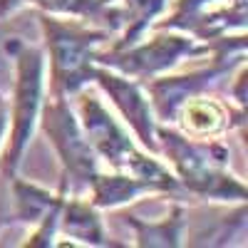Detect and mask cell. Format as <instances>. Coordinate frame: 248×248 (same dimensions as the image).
Listing matches in <instances>:
<instances>
[{"label":"cell","instance_id":"obj_1","mask_svg":"<svg viewBox=\"0 0 248 248\" xmlns=\"http://www.w3.org/2000/svg\"><path fill=\"white\" fill-rule=\"evenodd\" d=\"M156 147L184 194L221 203H246V184L229 169L231 152L218 139L189 137L171 124H156Z\"/></svg>","mask_w":248,"mask_h":248},{"label":"cell","instance_id":"obj_2","mask_svg":"<svg viewBox=\"0 0 248 248\" xmlns=\"http://www.w3.org/2000/svg\"><path fill=\"white\" fill-rule=\"evenodd\" d=\"M77 119L85 129L92 149L99 159L105 161L107 169L124 171L139 179H147L159 186L161 194H181V186L171 169L164 164L156 154L147 152L141 144L134 139V134L105 102L97 94L87 92V87L77 92Z\"/></svg>","mask_w":248,"mask_h":248},{"label":"cell","instance_id":"obj_3","mask_svg":"<svg viewBox=\"0 0 248 248\" xmlns=\"http://www.w3.org/2000/svg\"><path fill=\"white\" fill-rule=\"evenodd\" d=\"M37 20L50 60V94L70 99L92 85L97 57L109 45V32L82 17L40 13Z\"/></svg>","mask_w":248,"mask_h":248},{"label":"cell","instance_id":"obj_4","mask_svg":"<svg viewBox=\"0 0 248 248\" xmlns=\"http://www.w3.org/2000/svg\"><path fill=\"white\" fill-rule=\"evenodd\" d=\"M5 50L13 60L15 79L8 102L10 122L3 144L5 149L0 154V179H10L17 174L40 124V112H43L45 102V52L17 37L8 43Z\"/></svg>","mask_w":248,"mask_h":248},{"label":"cell","instance_id":"obj_5","mask_svg":"<svg viewBox=\"0 0 248 248\" xmlns=\"http://www.w3.org/2000/svg\"><path fill=\"white\" fill-rule=\"evenodd\" d=\"M214 47L209 43L186 35L181 30L156 28L154 35H144L137 43L119 47V50H102L97 62L107 65L137 82H147L159 75L171 72L179 62L209 55Z\"/></svg>","mask_w":248,"mask_h":248},{"label":"cell","instance_id":"obj_6","mask_svg":"<svg viewBox=\"0 0 248 248\" xmlns=\"http://www.w3.org/2000/svg\"><path fill=\"white\" fill-rule=\"evenodd\" d=\"M40 124L47 134L52 149L60 159V186L57 189L67 194H82L87 191L92 176L102 169L99 159L92 149V144L77 119V112L70 109L65 97H45L43 112H40Z\"/></svg>","mask_w":248,"mask_h":248},{"label":"cell","instance_id":"obj_7","mask_svg":"<svg viewBox=\"0 0 248 248\" xmlns=\"http://www.w3.org/2000/svg\"><path fill=\"white\" fill-rule=\"evenodd\" d=\"M92 85H97L112 102L114 112L119 114V119L127 124V129L134 134V139L141 144L147 152L159 156V147H156V114L152 109L149 94L144 90L141 82L122 75L107 65H97Z\"/></svg>","mask_w":248,"mask_h":248},{"label":"cell","instance_id":"obj_8","mask_svg":"<svg viewBox=\"0 0 248 248\" xmlns=\"http://www.w3.org/2000/svg\"><path fill=\"white\" fill-rule=\"evenodd\" d=\"M243 117H246V112H238L231 105L226 107L216 97H209L206 92H201L184 102L174 122H179L184 134L211 139V137H221L233 124H243Z\"/></svg>","mask_w":248,"mask_h":248},{"label":"cell","instance_id":"obj_9","mask_svg":"<svg viewBox=\"0 0 248 248\" xmlns=\"http://www.w3.org/2000/svg\"><path fill=\"white\" fill-rule=\"evenodd\" d=\"M60 233H65L70 241H62L57 246H92V248L119 246L117 241L109 238L105 223H102L99 209L82 194H67L62 201Z\"/></svg>","mask_w":248,"mask_h":248},{"label":"cell","instance_id":"obj_10","mask_svg":"<svg viewBox=\"0 0 248 248\" xmlns=\"http://www.w3.org/2000/svg\"><path fill=\"white\" fill-rule=\"evenodd\" d=\"M90 201L97 206L99 211L105 209H122V206H127L141 196H149V194H161L159 186L147 181V179H139V176H132V174H124V171H105L99 169L90 186Z\"/></svg>","mask_w":248,"mask_h":248},{"label":"cell","instance_id":"obj_11","mask_svg":"<svg viewBox=\"0 0 248 248\" xmlns=\"http://www.w3.org/2000/svg\"><path fill=\"white\" fill-rule=\"evenodd\" d=\"M124 223L134 231V243L139 248H179L184 246V231H186V211L181 203H174L171 211L156 218L144 221L134 214L124 216Z\"/></svg>","mask_w":248,"mask_h":248},{"label":"cell","instance_id":"obj_12","mask_svg":"<svg viewBox=\"0 0 248 248\" xmlns=\"http://www.w3.org/2000/svg\"><path fill=\"white\" fill-rule=\"evenodd\" d=\"M8 181V189H10V209H13V218L20 221V223H37L40 218H43L50 209H55V206L65 199L67 191H50L45 189V186H40L35 181H28L23 179L20 174L5 179Z\"/></svg>","mask_w":248,"mask_h":248},{"label":"cell","instance_id":"obj_13","mask_svg":"<svg viewBox=\"0 0 248 248\" xmlns=\"http://www.w3.org/2000/svg\"><path fill=\"white\" fill-rule=\"evenodd\" d=\"M25 3L35 5L40 13H50V15H65V17H82L90 20L97 13L99 0H25Z\"/></svg>","mask_w":248,"mask_h":248},{"label":"cell","instance_id":"obj_14","mask_svg":"<svg viewBox=\"0 0 248 248\" xmlns=\"http://www.w3.org/2000/svg\"><path fill=\"white\" fill-rule=\"evenodd\" d=\"M8 122H10V112H8V99L0 94V149L5 144V137H8Z\"/></svg>","mask_w":248,"mask_h":248},{"label":"cell","instance_id":"obj_15","mask_svg":"<svg viewBox=\"0 0 248 248\" xmlns=\"http://www.w3.org/2000/svg\"><path fill=\"white\" fill-rule=\"evenodd\" d=\"M10 216H13V211H5V203H3V199H0V226H3Z\"/></svg>","mask_w":248,"mask_h":248}]
</instances>
